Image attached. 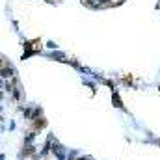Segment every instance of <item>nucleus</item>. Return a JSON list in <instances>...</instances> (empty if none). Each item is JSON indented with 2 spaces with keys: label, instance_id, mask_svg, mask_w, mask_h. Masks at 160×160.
<instances>
[{
  "label": "nucleus",
  "instance_id": "1",
  "mask_svg": "<svg viewBox=\"0 0 160 160\" xmlns=\"http://www.w3.org/2000/svg\"><path fill=\"white\" fill-rule=\"evenodd\" d=\"M0 76H2V78H11V76H15V69L11 67V65L0 67Z\"/></svg>",
  "mask_w": 160,
  "mask_h": 160
},
{
  "label": "nucleus",
  "instance_id": "2",
  "mask_svg": "<svg viewBox=\"0 0 160 160\" xmlns=\"http://www.w3.org/2000/svg\"><path fill=\"white\" fill-rule=\"evenodd\" d=\"M34 151H36V147L34 145H26V149H22L21 153H19V157H30V155H34Z\"/></svg>",
  "mask_w": 160,
  "mask_h": 160
},
{
  "label": "nucleus",
  "instance_id": "3",
  "mask_svg": "<svg viewBox=\"0 0 160 160\" xmlns=\"http://www.w3.org/2000/svg\"><path fill=\"white\" fill-rule=\"evenodd\" d=\"M54 155H56V158H60V160H63V158H65V153L61 151V147H60V145L54 147Z\"/></svg>",
  "mask_w": 160,
  "mask_h": 160
},
{
  "label": "nucleus",
  "instance_id": "4",
  "mask_svg": "<svg viewBox=\"0 0 160 160\" xmlns=\"http://www.w3.org/2000/svg\"><path fill=\"white\" fill-rule=\"evenodd\" d=\"M22 115H24V117L26 119H32V108H24V106H22Z\"/></svg>",
  "mask_w": 160,
  "mask_h": 160
},
{
  "label": "nucleus",
  "instance_id": "5",
  "mask_svg": "<svg viewBox=\"0 0 160 160\" xmlns=\"http://www.w3.org/2000/svg\"><path fill=\"white\" fill-rule=\"evenodd\" d=\"M34 138H36V132H30V134L24 138V143H26V145H30V143L34 142Z\"/></svg>",
  "mask_w": 160,
  "mask_h": 160
},
{
  "label": "nucleus",
  "instance_id": "6",
  "mask_svg": "<svg viewBox=\"0 0 160 160\" xmlns=\"http://www.w3.org/2000/svg\"><path fill=\"white\" fill-rule=\"evenodd\" d=\"M11 93H13V99L15 101H21V88H13V91H11Z\"/></svg>",
  "mask_w": 160,
  "mask_h": 160
},
{
  "label": "nucleus",
  "instance_id": "7",
  "mask_svg": "<svg viewBox=\"0 0 160 160\" xmlns=\"http://www.w3.org/2000/svg\"><path fill=\"white\" fill-rule=\"evenodd\" d=\"M41 114H43V110H41V108H34V110H32V119H37Z\"/></svg>",
  "mask_w": 160,
  "mask_h": 160
},
{
  "label": "nucleus",
  "instance_id": "8",
  "mask_svg": "<svg viewBox=\"0 0 160 160\" xmlns=\"http://www.w3.org/2000/svg\"><path fill=\"white\" fill-rule=\"evenodd\" d=\"M0 160H6V155H0Z\"/></svg>",
  "mask_w": 160,
  "mask_h": 160
},
{
  "label": "nucleus",
  "instance_id": "9",
  "mask_svg": "<svg viewBox=\"0 0 160 160\" xmlns=\"http://www.w3.org/2000/svg\"><path fill=\"white\" fill-rule=\"evenodd\" d=\"M0 88H4V82L2 80H0Z\"/></svg>",
  "mask_w": 160,
  "mask_h": 160
}]
</instances>
